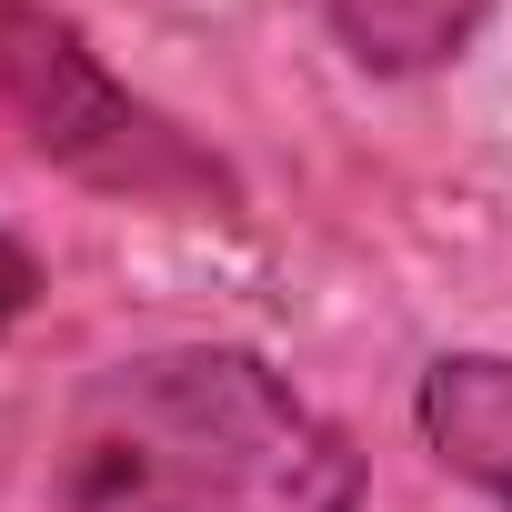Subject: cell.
Wrapping results in <instances>:
<instances>
[{
    "label": "cell",
    "instance_id": "6da1fadb",
    "mask_svg": "<svg viewBox=\"0 0 512 512\" xmlns=\"http://www.w3.org/2000/svg\"><path fill=\"white\" fill-rule=\"evenodd\" d=\"M372 472L262 352L161 342L91 372L41 462V512H362Z\"/></svg>",
    "mask_w": 512,
    "mask_h": 512
},
{
    "label": "cell",
    "instance_id": "7a4b0ae2",
    "mask_svg": "<svg viewBox=\"0 0 512 512\" xmlns=\"http://www.w3.org/2000/svg\"><path fill=\"white\" fill-rule=\"evenodd\" d=\"M0 111L41 161H61L91 191H121L151 211H231L241 201L221 151H201L161 101H141L41 0H0Z\"/></svg>",
    "mask_w": 512,
    "mask_h": 512
},
{
    "label": "cell",
    "instance_id": "3957f363",
    "mask_svg": "<svg viewBox=\"0 0 512 512\" xmlns=\"http://www.w3.org/2000/svg\"><path fill=\"white\" fill-rule=\"evenodd\" d=\"M412 422L452 482L512 512V352H442L412 392Z\"/></svg>",
    "mask_w": 512,
    "mask_h": 512
},
{
    "label": "cell",
    "instance_id": "277c9868",
    "mask_svg": "<svg viewBox=\"0 0 512 512\" xmlns=\"http://www.w3.org/2000/svg\"><path fill=\"white\" fill-rule=\"evenodd\" d=\"M312 21L382 81H422L442 61L472 51V31L492 21V0H312Z\"/></svg>",
    "mask_w": 512,
    "mask_h": 512
},
{
    "label": "cell",
    "instance_id": "5b68a950",
    "mask_svg": "<svg viewBox=\"0 0 512 512\" xmlns=\"http://www.w3.org/2000/svg\"><path fill=\"white\" fill-rule=\"evenodd\" d=\"M31 302H41V262H31V241H21V231H0V342L21 332Z\"/></svg>",
    "mask_w": 512,
    "mask_h": 512
}]
</instances>
